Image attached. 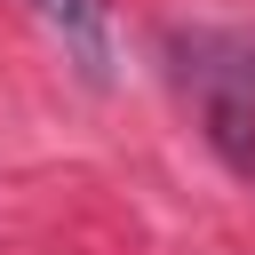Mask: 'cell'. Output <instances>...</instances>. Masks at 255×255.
Here are the masks:
<instances>
[{
	"label": "cell",
	"instance_id": "1",
	"mask_svg": "<svg viewBox=\"0 0 255 255\" xmlns=\"http://www.w3.org/2000/svg\"><path fill=\"white\" fill-rule=\"evenodd\" d=\"M56 40H64V56L104 88L112 80V0H24Z\"/></svg>",
	"mask_w": 255,
	"mask_h": 255
}]
</instances>
